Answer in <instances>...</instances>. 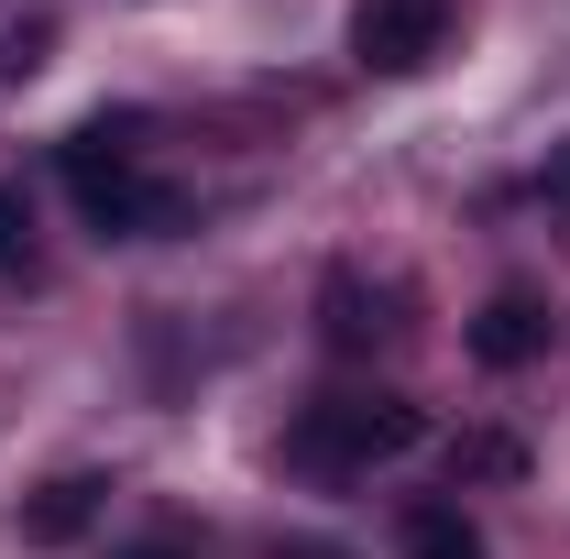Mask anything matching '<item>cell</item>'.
Returning <instances> with one entry per match:
<instances>
[{
  "instance_id": "5b68a950",
  "label": "cell",
  "mask_w": 570,
  "mask_h": 559,
  "mask_svg": "<svg viewBox=\"0 0 570 559\" xmlns=\"http://www.w3.org/2000/svg\"><path fill=\"white\" fill-rule=\"evenodd\" d=\"M538 351H549V296H527V285L483 296V318H472V362H483V373H527Z\"/></svg>"
},
{
  "instance_id": "277c9868",
  "label": "cell",
  "mask_w": 570,
  "mask_h": 559,
  "mask_svg": "<svg viewBox=\"0 0 570 559\" xmlns=\"http://www.w3.org/2000/svg\"><path fill=\"white\" fill-rule=\"evenodd\" d=\"M77 209L99 219L110 242H154V231H176V219H187V198H176L165 176H142V165H121V176H99V187H77Z\"/></svg>"
},
{
  "instance_id": "9c48e42d",
  "label": "cell",
  "mask_w": 570,
  "mask_h": 559,
  "mask_svg": "<svg viewBox=\"0 0 570 559\" xmlns=\"http://www.w3.org/2000/svg\"><path fill=\"white\" fill-rule=\"evenodd\" d=\"M33 275V209H22V187H0V285Z\"/></svg>"
},
{
  "instance_id": "7a4b0ae2",
  "label": "cell",
  "mask_w": 570,
  "mask_h": 559,
  "mask_svg": "<svg viewBox=\"0 0 570 559\" xmlns=\"http://www.w3.org/2000/svg\"><path fill=\"white\" fill-rule=\"evenodd\" d=\"M450 22H461V0H352V56L373 77H417L450 56Z\"/></svg>"
},
{
  "instance_id": "6da1fadb",
  "label": "cell",
  "mask_w": 570,
  "mask_h": 559,
  "mask_svg": "<svg viewBox=\"0 0 570 559\" xmlns=\"http://www.w3.org/2000/svg\"><path fill=\"white\" fill-rule=\"evenodd\" d=\"M417 439H428V418L406 395H318V406H296V428H285V461L318 472V483H352L373 461H406Z\"/></svg>"
},
{
  "instance_id": "7c38bea8",
  "label": "cell",
  "mask_w": 570,
  "mask_h": 559,
  "mask_svg": "<svg viewBox=\"0 0 570 559\" xmlns=\"http://www.w3.org/2000/svg\"><path fill=\"white\" fill-rule=\"evenodd\" d=\"M264 559H341V549H330V538H275Z\"/></svg>"
},
{
  "instance_id": "30bf717a",
  "label": "cell",
  "mask_w": 570,
  "mask_h": 559,
  "mask_svg": "<svg viewBox=\"0 0 570 559\" xmlns=\"http://www.w3.org/2000/svg\"><path fill=\"white\" fill-rule=\"evenodd\" d=\"M461 472H494L504 483V472H527V450L515 439H461Z\"/></svg>"
},
{
  "instance_id": "8992f818",
  "label": "cell",
  "mask_w": 570,
  "mask_h": 559,
  "mask_svg": "<svg viewBox=\"0 0 570 559\" xmlns=\"http://www.w3.org/2000/svg\"><path fill=\"white\" fill-rule=\"evenodd\" d=\"M142 110H88L67 133V187H99V176H121V165H142Z\"/></svg>"
},
{
  "instance_id": "52a82bcc",
  "label": "cell",
  "mask_w": 570,
  "mask_h": 559,
  "mask_svg": "<svg viewBox=\"0 0 570 559\" xmlns=\"http://www.w3.org/2000/svg\"><path fill=\"white\" fill-rule=\"evenodd\" d=\"M384 307H395V296H384V285H362L352 264H341V275L318 285V330H330V351H373L384 330H395Z\"/></svg>"
},
{
  "instance_id": "ba28073f",
  "label": "cell",
  "mask_w": 570,
  "mask_h": 559,
  "mask_svg": "<svg viewBox=\"0 0 570 559\" xmlns=\"http://www.w3.org/2000/svg\"><path fill=\"white\" fill-rule=\"evenodd\" d=\"M395 549L406 559H483V527H472L461 504H406V516H395Z\"/></svg>"
},
{
  "instance_id": "8fae6325",
  "label": "cell",
  "mask_w": 570,
  "mask_h": 559,
  "mask_svg": "<svg viewBox=\"0 0 570 559\" xmlns=\"http://www.w3.org/2000/svg\"><path fill=\"white\" fill-rule=\"evenodd\" d=\"M121 559H198V538H187V527H154V538H132Z\"/></svg>"
},
{
  "instance_id": "3957f363",
  "label": "cell",
  "mask_w": 570,
  "mask_h": 559,
  "mask_svg": "<svg viewBox=\"0 0 570 559\" xmlns=\"http://www.w3.org/2000/svg\"><path fill=\"white\" fill-rule=\"evenodd\" d=\"M99 516H110V472H56V483H33L11 504V538L22 549H77Z\"/></svg>"
}]
</instances>
